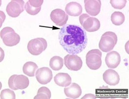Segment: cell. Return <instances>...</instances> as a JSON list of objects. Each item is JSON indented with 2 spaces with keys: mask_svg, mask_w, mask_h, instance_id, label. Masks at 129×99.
Instances as JSON below:
<instances>
[{
  "mask_svg": "<svg viewBox=\"0 0 129 99\" xmlns=\"http://www.w3.org/2000/svg\"><path fill=\"white\" fill-rule=\"evenodd\" d=\"M58 38L62 47L70 54L76 55L84 50L88 43L86 31L80 26L66 24L60 28Z\"/></svg>",
  "mask_w": 129,
  "mask_h": 99,
  "instance_id": "6da1fadb",
  "label": "cell"
},
{
  "mask_svg": "<svg viewBox=\"0 0 129 99\" xmlns=\"http://www.w3.org/2000/svg\"><path fill=\"white\" fill-rule=\"evenodd\" d=\"M117 42V36L115 32L107 31L103 34L101 38L99 47L103 52H111Z\"/></svg>",
  "mask_w": 129,
  "mask_h": 99,
  "instance_id": "7a4b0ae2",
  "label": "cell"
},
{
  "mask_svg": "<svg viewBox=\"0 0 129 99\" xmlns=\"http://www.w3.org/2000/svg\"><path fill=\"white\" fill-rule=\"evenodd\" d=\"M102 53L99 49L89 51L86 56V62L89 68L91 70L99 69L102 64Z\"/></svg>",
  "mask_w": 129,
  "mask_h": 99,
  "instance_id": "3957f363",
  "label": "cell"
},
{
  "mask_svg": "<svg viewBox=\"0 0 129 99\" xmlns=\"http://www.w3.org/2000/svg\"><path fill=\"white\" fill-rule=\"evenodd\" d=\"M80 22L87 31L94 32L99 30L101 26L100 21L95 18L91 17L86 14L81 15L79 17Z\"/></svg>",
  "mask_w": 129,
  "mask_h": 99,
  "instance_id": "277c9868",
  "label": "cell"
},
{
  "mask_svg": "<svg viewBox=\"0 0 129 99\" xmlns=\"http://www.w3.org/2000/svg\"><path fill=\"white\" fill-rule=\"evenodd\" d=\"M47 43L45 39L38 38L30 40L27 44V50L31 54L39 55L47 48Z\"/></svg>",
  "mask_w": 129,
  "mask_h": 99,
  "instance_id": "5b68a950",
  "label": "cell"
},
{
  "mask_svg": "<svg viewBox=\"0 0 129 99\" xmlns=\"http://www.w3.org/2000/svg\"><path fill=\"white\" fill-rule=\"evenodd\" d=\"M25 2L22 0H13L8 4L7 14L12 18H17L25 10Z\"/></svg>",
  "mask_w": 129,
  "mask_h": 99,
  "instance_id": "8992f818",
  "label": "cell"
},
{
  "mask_svg": "<svg viewBox=\"0 0 129 99\" xmlns=\"http://www.w3.org/2000/svg\"><path fill=\"white\" fill-rule=\"evenodd\" d=\"M64 63L67 69L72 71H79L82 66V61L77 55L68 54L64 56Z\"/></svg>",
  "mask_w": 129,
  "mask_h": 99,
  "instance_id": "52a82bcc",
  "label": "cell"
},
{
  "mask_svg": "<svg viewBox=\"0 0 129 99\" xmlns=\"http://www.w3.org/2000/svg\"><path fill=\"white\" fill-rule=\"evenodd\" d=\"M36 77L39 84L46 85L52 80L53 74L49 68L42 67L38 69L36 72Z\"/></svg>",
  "mask_w": 129,
  "mask_h": 99,
  "instance_id": "ba28073f",
  "label": "cell"
},
{
  "mask_svg": "<svg viewBox=\"0 0 129 99\" xmlns=\"http://www.w3.org/2000/svg\"><path fill=\"white\" fill-rule=\"evenodd\" d=\"M50 17L52 21L59 26L65 25L68 19V15L65 11L60 9H56L52 11Z\"/></svg>",
  "mask_w": 129,
  "mask_h": 99,
  "instance_id": "9c48e42d",
  "label": "cell"
},
{
  "mask_svg": "<svg viewBox=\"0 0 129 99\" xmlns=\"http://www.w3.org/2000/svg\"><path fill=\"white\" fill-rule=\"evenodd\" d=\"M84 3L85 10L89 15L95 16L100 13L101 7L100 0H85Z\"/></svg>",
  "mask_w": 129,
  "mask_h": 99,
  "instance_id": "30bf717a",
  "label": "cell"
},
{
  "mask_svg": "<svg viewBox=\"0 0 129 99\" xmlns=\"http://www.w3.org/2000/svg\"><path fill=\"white\" fill-rule=\"evenodd\" d=\"M121 57L119 54L116 51L108 53L106 57V63L108 67L114 69L118 67L120 63Z\"/></svg>",
  "mask_w": 129,
  "mask_h": 99,
  "instance_id": "8fae6325",
  "label": "cell"
},
{
  "mask_svg": "<svg viewBox=\"0 0 129 99\" xmlns=\"http://www.w3.org/2000/svg\"><path fill=\"white\" fill-rule=\"evenodd\" d=\"M103 79L106 83L110 86H116L119 82L118 74L111 69H108L103 74Z\"/></svg>",
  "mask_w": 129,
  "mask_h": 99,
  "instance_id": "7c38bea8",
  "label": "cell"
},
{
  "mask_svg": "<svg viewBox=\"0 0 129 99\" xmlns=\"http://www.w3.org/2000/svg\"><path fill=\"white\" fill-rule=\"evenodd\" d=\"M64 93L66 96L71 98H78L82 94L80 86L76 83H72L67 87L64 88Z\"/></svg>",
  "mask_w": 129,
  "mask_h": 99,
  "instance_id": "4fadbf2b",
  "label": "cell"
},
{
  "mask_svg": "<svg viewBox=\"0 0 129 99\" xmlns=\"http://www.w3.org/2000/svg\"><path fill=\"white\" fill-rule=\"evenodd\" d=\"M65 11L68 15L71 16H78L82 12V7L80 3L76 2H71L67 4Z\"/></svg>",
  "mask_w": 129,
  "mask_h": 99,
  "instance_id": "5bb4252c",
  "label": "cell"
},
{
  "mask_svg": "<svg viewBox=\"0 0 129 99\" xmlns=\"http://www.w3.org/2000/svg\"><path fill=\"white\" fill-rule=\"evenodd\" d=\"M54 80L56 85L59 86L67 87L71 84L72 79L67 73H60L56 74L54 77Z\"/></svg>",
  "mask_w": 129,
  "mask_h": 99,
  "instance_id": "9a60e30c",
  "label": "cell"
},
{
  "mask_svg": "<svg viewBox=\"0 0 129 99\" xmlns=\"http://www.w3.org/2000/svg\"><path fill=\"white\" fill-rule=\"evenodd\" d=\"M20 40V36L15 32H10L6 34L3 37L2 40L6 46L8 47H13L19 43Z\"/></svg>",
  "mask_w": 129,
  "mask_h": 99,
  "instance_id": "2e32d148",
  "label": "cell"
},
{
  "mask_svg": "<svg viewBox=\"0 0 129 99\" xmlns=\"http://www.w3.org/2000/svg\"><path fill=\"white\" fill-rule=\"evenodd\" d=\"M14 85L17 89H24L29 85V80L23 75H16L14 79Z\"/></svg>",
  "mask_w": 129,
  "mask_h": 99,
  "instance_id": "e0dca14e",
  "label": "cell"
},
{
  "mask_svg": "<svg viewBox=\"0 0 129 99\" xmlns=\"http://www.w3.org/2000/svg\"><path fill=\"white\" fill-rule=\"evenodd\" d=\"M38 68V65L34 62H27L23 65V72L27 76L34 77L36 75V72H37Z\"/></svg>",
  "mask_w": 129,
  "mask_h": 99,
  "instance_id": "ac0fdd59",
  "label": "cell"
},
{
  "mask_svg": "<svg viewBox=\"0 0 129 99\" xmlns=\"http://www.w3.org/2000/svg\"><path fill=\"white\" fill-rule=\"evenodd\" d=\"M63 60L61 57L55 56L52 57L50 61V67L55 71H60L63 67Z\"/></svg>",
  "mask_w": 129,
  "mask_h": 99,
  "instance_id": "d6986e66",
  "label": "cell"
},
{
  "mask_svg": "<svg viewBox=\"0 0 129 99\" xmlns=\"http://www.w3.org/2000/svg\"><path fill=\"white\" fill-rule=\"evenodd\" d=\"M112 23L116 26H120L125 21V16L119 11H115L111 16Z\"/></svg>",
  "mask_w": 129,
  "mask_h": 99,
  "instance_id": "ffe728a7",
  "label": "cell"
},
{
  "mask_svg": "<svg viewBox=\"0 0 129 99\" xmlns=\"http://www.w3.org/2000/svg\"><path fill=\"white\" fill-rule=\"evenodd\" d=\"M51 97V93L50 89L46 87H40L37 92V95L34 99H50Z\"/></svg>",
  "mask_w": 129,
  "mask_h": 99,
  "instance_id": "44dd1931",
  "label": "cell"
},
{
  "mask_svg": "<svg viewBox=\"0 0 129 99\" xmlns=\"http://www.w3.org/2000/svg\"><path fill=\"white\" fill-rule=\"evenodd\" d=\"M14 90L10 89H5L1 91V99H15L16 95Z\"/></svg>",
  "mask_w": 129,
  "mask_h": 99,
  "instance_id": "7402d4cb",
  "label": "cell"
},
{
  "mask_svg": "<svg viewBox=\"0 0 129 99\" xmlns=\"http://www.w3.org/2000/svg\"><path fill=\"white\" fill-rule=\"evenodd\" d=\"M126 0H111L110 3L112 7L117 9H122L126 6Z\"/></svg>",
  "mask_w": 129,
  "mask_h": 99,
  "instance_id": "603a6c76",
  "label": "cell"
},
{
  "mask_svg": "<svg viewBox=\"0 0 129 99\" xmlns=\"http://www.w3.org/2000/svg\"><path fill=\"white\" fill-rule=\"evenodd\" d=\"M42 7L40 8H35L32 7L30 5L29 2H27L25 5V9L27 13L31 15H36L38 14L40 10H41Z\"/></svg>",
  "mask_w": 129,
  "mask_h": 99,
  "instance_id": "cb8c5ba5",
  "label": "cell"
},
{
  "mask_svg": "<svg viewBox=\"0 0 129 99\" xmlns=\"http://www.w3.org/2000/svg\"><path fill=\"white\" fill-rule=\"evenodd\" d=\"M30 5L35 8H40L42 7V4L44 2L43 0H30L28 1Z\"/></svg>",
  "mask_w": 129,
  "mask_h": 99,
  "instance_id": "d4e9b609",
  "label": "cell"
},
{
  "mask_svg": "<svg viewBox=\"0 0 129 99\" xmlns=\"http://www.w3.org/2000/svg\"><path fill=\"white\" fill-rule=\"evenodd\" d=\"M10 32H15V30L13 28H11L9 27H7L3 28L1 31V38L2 39L4 36H5L6 34H8Z\"/></svg>",
  "mask_w": 129,
  "mask_h": 99,
  "instance_id": "484cf974",
  "label": "cell"
},
{
  "mask_svg": "<svg viewBox=\"0 0 129 99\" xmlns=\"http://www.w3.org/2000/svg\"><path fill=\"white\" fill-rule=\"evenodd\" d=\"M16 75H13L11 76L9 79V80H8V85H9V88L14 90H17L14 85V79Z\"/></svg>",
  "mask_w": 129,
  "mask_h": 99,
  "instance_id": "4316f807",
  "label": "cell"
},
{
  "mask_svg": "<svg viewBox=\"0 0 129 99\" xmlns=\"http://www.w3.org/2000/svg\"><path fill=\"white\" fill-rule=\"evenodd\" d=\"M87 99V98H93V99H95L96 98V96L94 94H86L84 95V96H83L81 99Z\"/></svg>",
  "mask_w": 129,
  "mask_h": 99,
  "instance_id": "83f0119b",
  "label": "cell"
}]
</instances>
